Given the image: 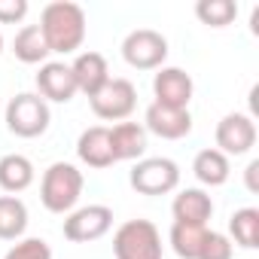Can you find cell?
<instances>
[{
  "instance_id": "cell-3",
  "label": "cell",
  "mask_w": 259,
  "mask_h": 259,
  "mask_svg": "<svg viewBox=\"0 0 259 259\" xmlns=\"http://www.w3.org/2000/svg\"><path fill=\"white\" fill-rule=\"evenodd\" d=\"M116 259H162V235L150 220H128L113 235Z\"/></svg>"
},
{
  "instance_id": "cell-4",
  "label": "cell",
  "mask_w": 259,
  "mask_h": 259,
  "mask_svg": "<svg viewBox=\"0 0 259 259\" xmlns=\"http://www.w3.org/2000/svg\"><path fill=\"white\" fill-rule=\"evenodd\" d=\"M49 122H52V113L40 95L22 92L7 104V128L16 138H25V141L40 138V135H46Z\"/></svg>"
},
{
  "instance_id": "cell-28",
  "label": "cell",
  "mask_w": 259,
  "mask_h": 259,
  "mask_svg": "<svg viewBox=\"0 0 259 259\" xmlns=\"http://www.w3.org/2000/svg\"><path fill=\"white\" fill-rule=\"evenodd\" d=\"M0 52H4V37H0Z\"/></svg>"
},
{
  "instance_id": "cell-19",
  "label": "cell",
  "mask_w": 259,
  "mask_h": 259,
  "mask_svg": "<svg viewBox=\"0 0 259 259\" xmlns=\"http://www.w3.org/2000/svg\"><path fill=\"white\" fill-rule=\"evenodd\" d=\"M28 229V207L19 195H0V241H19Z\"/></svg>"
},
{
  "instance_id": "cell-9",
  "label": "cell",
  "mask_w": 259,
  "mask_h": 259,
  "mask_svg": "<svg viewBox=\"0 0 259 259\" xmlns=\"http://www.w3.org/2000/svg\"><path fill=\"white\" fill-rule=\"evenodd\" d=\"M256 144V122L244 113H229L217 125V150L223 156H244Z\"/></svg>"
},
{
  "instance_id": "cell-5",
  "label": "cell",
  "mask_w": 259,
  "mask_h": 259,
  "mask_svg": "<svg viewBox=\"0 0 259 259\" xmlns=\"http://www.w3.org/2000/svg\"><path fill=\"white\" fill-rule=\"evenodd\" d=\"M122 58L135 70H159L168 58V40L153 28H138L122 40Z\"/></svg>"
},
{
  "instance_id": "cell-21",
  "label": "cell",
  "mask_w": 259,
  "mask_h": 259,
  "mask_svg": "<svg viewBox=\"0 0 259 259\" xmlns=\"http://www.w3.org/2000/svg\"><path fill=\"white\" fill-rule=\"evenodd\" d=\"M204 235H207V226H192V223H174L171 226V247L180 259H198L201 253V244H204Z\"/></svg>"
},
{
  "instance_id": "cell-7",
  "label": "cell",
  "mask_w": 259,
  "mask_h": 259,
  "mask_svg": "<svg viewBox=\"0 0 259 259\" xmlns=\"http://www.w3.org/2000/svg\"><path fill=\"white\" fill-rule=\"evenodd\" d=\"M92 104V113L98 119H107V122H119V119H128L138 107V89L132 79H122V76H110L107 85L89 98Z\"/></svg>"
},
{
  "instance_id": "cell-22",
  "label": "cell",
  "mask_w": 259,
  "mask_h": 259,
  "mask_svg": "<svg viewBox=\"0 0 259 259\" xmlns=\"http://www.w3.org/2000/svg\"><path fill=\"white\" fill-rule=\"evenodd\" d=\"M229 232H232L235 244H241L244 250H256L259 247V210L256 207L235 210L229 220Z\"/></svg>"
},
{
  "instance_id": "cell-16",
  "label": "cell",
  "mask_w": 259,
  "mask_h": 259,
  "mask_svg": "<svg viewBox=\"0 0 259 259\" xmlns=\"http://www.w3.org/2000/svg\"><path fill=\"white\" fill-rule=\"evenodd\" d=\"M174 223H192V226H207L213 217V201L204 189H180L171 204Z\"/></svg>"
},
{
  "instance_id": "cell-1",
  "label": "cell",
  "mask_w": 259,
  "mask_h": 259,
  "mask_svg": "<svg viewBox=\"0 0 259 259\" xmlns=\"http://www.w3.org/2000/svg\"><path fill=\"white\" fill-rule=\"evenodd\" d=\"M40 31L49 52L70 55L85 40V13L79 4H70V0H52L40 13Z\"/></svg>"
},
{
  "instance_id": "cell-10",
  "label": "cell",
  "mask_w": 259,
  "mask_h": 259,
  "mask_svg": "<svg viewBox=\"0 0 259 259\" xmlns=\"http://www.w3.org/2000/svg\"><path fill=\"white\" fill-rule=\"evenodd\" d=\"M192 92H195V82H192V76H189L186 70H180V67H159V73L153 76L156 104L177 107V110H189Z\"/></svg>"
},
{
  "instance_id": "cell-25",
  "label": "cell",
  "mask_w": 259,
  "mask_h": 259,
  "mask_svg": "<svg viewBox=\"0 0 259 259\" xmlns=\"http://www.w3.org/2000/svg\"><path fill=\"white\" fill-rule=\"evenodd\" d=\"M232 256H235V247H232V241H229L223 232H210V229H207L198 259H232Z\"/></svg>"
},
{
  "instance_id": "cell-6",
  "label": "cell",
  "mask_w": 259,
  "mask_h": 259,
  "mask_svg": "<svg viewBox=\"0 0 259 259\" xmlns=\"http://www.w3.org/2000/svg\"><path fill=\"white\" fill-rule=\"evenodd\" d=\"M132 186L141 195H168L180 186V168L174 159L165 156H153V159H141L132 168Z\"/></svg>"
},
{
  "instance_id": "cell-17",
  "label": "cell",
  "mask_w": 259,
  "mask_h": 259,
  "mask_svg": "<svg viewBox=\"0 0 259 259\" xmlns=\"http://www.w3.org/2000/svg\"><path fill=\"white\" fill-rule=\"evenodd\" d=\"M34 183V165L28 156L22 153H7L0 159V189L16 195V192H25L28 186Z\"/></svg>"
},
{
  "instance_id": "cell-13",
  "label": "cell",
  "mask_w": 259,
  "mask_h": 259,
  "mask_svg": "<svg viewBox=\"0 0 259 259\" xmlns=\"http://www.w3.org/2000/svg\"><path fill=\"white\" fill-rule=\"evenodd\" d=\"M70 73L76 79V92H82L85 98L98 95L110 79V67L101 52H79L70 64Z\"/></svg>"
},
{
  "instance_id": "cell-23",
  "label": "cell",
  "mask_w": 259,
  "mask_h": 259,
  "mask_svg": "<svg viewBox=\"0 0 259 259\" xmlns=\"http://www.w3.org/2000/svg\"><path fill=\"white\" fill-rule=\"evenodd\" d=\"M195 16L207 28H226V25L235 22L238 4H235V0H198V4H195Z\"/></svg>"
},
{
  "instance_id": "cell-12",
  "label": "cell",
  "mask_w": 259,
  "mask_h": 259,
  "mask_svg": "<svg viewBox=\"0 0 259 259\" xmlns=\"http://www.w3.org/2000/svg\"><path fill=\"white\" fill-rule=\"evenodd\" d=\"M37 89H40V98H43L46 104H49V101H55V104L73 101V95H76V79H73V73H70V64H64V61H46V64H40Z\"/></svg>"
},
{
  "instance_id": "cell-18",
  "label": "cell",
  "mask_w": 259,
  "mask_h": 259,
  "mask_svg": "<svg viewBox=\"0 0 259 259\" xmlns=\"http://www.w3.org/2000/svg\"><path fill=\"white\" fill-rule=\"evenodd\" d=\"M192 174L198 177V183L204 186H223L232 174V165H229V156H223L217 147L210 150H201L192 162Z\"/></svg>"
},
{
  "instance_id": "cell-8",
  "label": "cell",
  "mask_w": 259,
  "mask_h": 259,
  "mask_svg": "<svg viewBox=\"0 0 259 259\" xmlns=\"http://www.w3.org/2000/svg\"><path fill=\"white\" fill-rule=\"evenodd\" d=\"M113 226V210L107 204H89L79 210H70L64 220V238L73 244H89L98 241L110 232Z\"/></svg>"
},
{
  "instance_id": "cell-27",
  "label": "cell",
  "mask_w": 259,
  "mask_h": 259,
  "mask_svg": "<svg viewBox=\"0 0 259 259\" xmlns=\"http://www.w3.org/2000/svg\"><path fill=\"white\" fill-rule=\"evenodd\" d=\"M244 180H247V189L250 192H259V159H253L244 171Z\"/></svg>"
},
{
  "instance_id": "cell-26",
  "label": "cell",
  "mask_w": 259,
  "mask_h": 259,
  "mask_svg": "<svg viewBox=\"0 0 259 259\" xmlns=\"http://www.w3.org/2000/svg\"><path fill=\"white\" fill-rule=\"evenodd\" d=\"M28 16V0H0V25H16Z\"/></svg>"
},
{
  "instance_id": "cell-14",
  "label": "cell",
  "mask_w": 259,
  "mask_h": 259,
  "mask_svg": "<svg viewBox=\"0 0 259 259\" xmlns=\"http://www.w3.org/2000/svg\"><path fill=\"white\" fill-rule=\"evenodd\" d=\"M76 156L79 162H85L89 168H110L116 159H113V147H110V128L107 125H92L79 135L76 141Z\"/></svg>"
},
{
  "instance_id": "cell-2",
  "label": "cell",
  "mask_w": 259,
  "mask_h": 259,
  "mask_svg": "<svg viewBox=\"0 0 259 259\" xmlns=\"http://www.w3.org/2000/svg\"><path fill=\"white\" fill-rule=\"evenodd\" d=\"M82 171L70 162H52L40 183V201L49 213H70L82 195Z\"/></svg>"
},
{
  "instance_id": "cell-20",
  "label": "cell",
  "mask_w": 259,
  "mask_h": 259,
  "mask_svg": "<svg viewBox=\"0 0 259 259\" xmlns=\"http://www.w3.org/2000/svg\"><path fill=\"white\" fill-rule=\"evenodd\" d=\"M13 52L22 64H46V58L52 55L46 40H43L40 25H25L13 40Z\"/></svg>"
},
{
  "instance_id": "cell-24",
  "label": "cell",
  "mask_w": 259,
  "mask_h": 259,
  "mask_svg": "<svg viewBox=\"0 0 259 259\" xmlns=\"http://www.w3.org/2000/svg\"><path fill=\"white\" fill-rule=\"evenodd\" d=\"M4 259H52V247L43 238H22L7 250Z\"/></svg>"
},
{
  "instance_id": "cell-15",
  "label": "cell",
  "mask_w": 259,
  "mask_h": 259,
  "mask_svg": "<svg viewBox=\"0 0 259 259\" xmlns=\"http://www.w3.org/2000/svg\"><path fill=\"white\" fill-rule=\"evenodd\" d=\"M110 147L116 162H132L147 153V128L138 122H119L110 128Z\"/></svg>"
},
{
  "instance_id": "cell-11",
  "label": "cell",
  "mask_w": 259,
  "mask_h": 259,
  "mask_svg": "<svg viewBox=\"0 0 259 259\" xmlns=\"http://www.w3.org/2000/svg\"><path fill=\"white\" fill-rule=\"evenodd\" d=\"M144 128L162 141H180L192 132V116H189V110H177V107H165V104L153 101L147 107Z\"/></svg>"
}]
</instances>
